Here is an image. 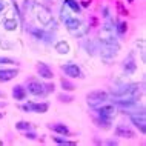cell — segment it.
<instances>
[{
    "label": "cell",
    "mask_w": 146,
    "mask_h": 146,
    "mask_svg": "<svg viewBox=\"0 0 146 146\" xmlns=\"http://www.w3.org/2000/svg\"><path fill=\"white\" fill-rule=\"evenodd\" d=\"M3 8H5V3H3V2H0V11H3Z\"/></svg>",
    "instance_id": "cell-20"
},
{
    "label": "cell",
    "mask_w": 146,
    "mask_h": 146,
    "mask_svg": "<svg viewBox=\"0 0 146 146\" xmlns=\"http://www.w3.org/2000/svg\"><path fill=\"white\" fill-rule=\"evenodd\" d=\"M37 69H38V74L43 77V78H52V71H51L48 66L45 65V63H40V65L37 66Z\"/></svg>",
    "instance_id": "cell-5"
},
{
    "label": "cell",
    "mask_w": 146,
    "mask_h": 146,
    "mask_svg": "<svg viewBox=\"0 0 146 146\" xmlns=\"http://www.w3.org/2000/svg\"><path fill=\"white\" fill-rule=\"evenodd\" d=\"M3 117V112H0V118H2Z\"/></svg>",
    "instance_id": "cell-21"
},
{
    "label": "cell",
    "mask_w": 146,
    "mask_h": 146,
    "mask_svg": "<svg viewBox=\"0 0 146 146\" xmlns=\"http://www.w3.org/2000/svg\"><path fill=\"white\" fill-rule=\"evenodd\" d=\"M106 100H108V94L103 92V91H94V92H91L88 96L89 105L94 106V108H97L98 105H103Z\"/></svg>",
    "instance_id": "cell-1"
},
{
    "label": "cell",
    "mask_w": 146,
    "mask_h": 146,
    "mask_svg": "<svg viewBox=\"0 0 146 146\" xmlns=\"http://www.w3.org/2000/svg\"><path fill=\"white\" fill-rule=\"evenodd\" d=\"M6 28H8V29H14V28H15V22H13V20L6 22Z\"/></svg>",
    "instance_id": "cell-17"
},
{
    "label": "cell",
    "mask_w": 146,
    "mask_h": 146,
    "mask_svg": "<svg viewBox=\"0 0 146 146\" xmlns=\"http://www.w3.org/2000/svg\"><path fill=\"white\" fill-rule=\"evenodd\" d=\"M51 129H54V131H57L60 134H68V128L63 125H51Z\"/></svg>",
    "instance_id": "cell-12"
},
{
    "label": "cell",
    "mask_w": 146,
    "mask_h": 146,
    "mask_svg": "<svg viewBox=\"0 0 146 146\" xmlns=\"http://www.w3.org/2000/svg\"><path fill=\"white\" fill-rule=\"evenodd\" d=\"M26 137H29V139H35V135H34V134H26Z\"/></svg>",
    "instance_id": "cell-19"
},
{
    "label": "cell",
    "mask_w": 146,
    "mask_h": 146,
    "mask_svg": "<svg viewBox=\"0 0 146 146\" xmlns=\"http://www.w3.org/2000/svg\"><path fill=\"white\" fill-rule=\"evenodd\" d=\"M13 96L15 97V100H23L26 97V91L22 88V86H15L13 89Z\"/></svg>",
    "instance_id": "cell-8"
},
{
    "label": "cell",
    "mask_w": 146,
    "mask_h": 146,
    "mask_svg": "<svg viewBox=\"0 0 146 146\" xmlns=\"http://www.w3.org/2000/svg\"><path fill=\"white\" fill-rule=\"evenodd\" d=\"M66 3H68V5L72 8V9L76 11V13H78V9H80V8H78V5H77L76 2H74V0H66Z\"/></svg>",
    "instance_id": "cell-14"
},
{
    "label": "cell",
    "mask_w": 146,
    "mask_h": 146,
    "mask_svg": "<svg viewBox=\"0 0 146 146\" xmlns=\"http://www.w3.org/2000/svg\"><path fill=\"white\" fill-rule=\"evenodd\" d=\"M2 96H3V94H2V92H0V97H2Z\"/></svg>",
    "instance_id": "cell-22"
},
{
    "label": "cell",
    "mask_w": 146,
    "mask_h": 146,
    "mask_svg": "<svg viewBox=\"0 0 146 146\" xmlns=\"http://www.w3.org/2000/svg\"><path fill=\"white\" fill-rule=\"evenodd\" d=\"M17 76V71L14 69H0V82H8Z\"/></svg>",
    "instance_id": "cell-4"
},
{
    "label": "cell",
    "mask_w": 146,
    "mask_h": 146,
    "mask_svg": "<svg viewBox=\"0 0 146 146\" xmlns=\"http://www.w3.org/2000/svg\"><path fill=\"white\" fill-rule=\"evenodd\" d=\"M62 85H63V89H68V91H71V89H74V86L71 85L69 82H65V80H63V82H62Z\"/></svg>",
    "instance_id": "cell-16"
},
{
    "label": "cell",
    "mask_w": 146,
    "mask_h": 146,
    "mask_svg": "<svg viewBox=\"0 0 146 146\" xmlns=\"http://www.w3.org/2000/svg\"><path fill=\"white\" fill-rule=\"evenodd\" d=\"M125 69L128 71V72H134V71H135V63H134V57H132V54L128 57V63L125 65Z\"/></svg>",
    "instance_id": "cell-11"
},
{
    "label": "cell",
    "mask_w": 146,
    "mask_h": 146,
    "mask_svg": "<svg viewBox=\"0 0 146 146\" xmlns=\"http://www.w3.org/2000/svg\"><path fill=\"white\" fill-rule=\"evenodd\" d=\"M56 48H57L58 52H68V45H66V43H63V42L58 43V45L56 46Z\"/></svg>",
    "instance_id": "cell-13"
},
{
    "label": "cell",
    "mask_w": 146,
    "mask_h": 146,
    "mask_svg": "<svg viewBox=\"0 0 146 146\" xmlns=\"http://www.w3.org/2000/svg\"><path fill=\"white\" fill-rule=\"evenodd\" d=\"M117 135H120V137H126V135H128L129 139H131V137H134V132L129 131L128 128H125V126H118V128H117Z\"/></svg>",
    "instance_id": "cell-9"
},
{
    "label": "cell",
    "mask_w": 146,
    "mask_h": 146,
    "mask_svg": "<svg viewBox=\"0 0 146 146\" xmlns=\"http://www.w3.org/2000/svg\"><path fill=\"white\" fill-rule=\"evenodd\" d=\"M28 91L31 94H34V96H43V94L46 92L45 86L42 83H38V82H35V80H31L28 83Z\"/></svg>",
    "instance_id": "cell-2"
},
{
    "label": "cell",
    "mask_w": 146,
    "mask_h": 146,
    "mask_svg": "<svg viewBox=\"0 0 146 146\" xmlns=\"http://www.w3.org/2000/svg\"><path fill=\"white\" fill-rule=\"evenodd\" d=\"M0 63H2V65H3V63H5V65H8V63H14L13 60H11V58H3V57H0Z\"/></svg>",
    "instance_id": "cell-18"
},
{
    "label": "cell",
    "mask_w": 146,
    "mask_h": 146,
    "mask_svg": "<svg viewBox=\"0 0 146 146\" xmlns=\"http://www.w3.org/2000/svg\"><path fill=\"white\" fill-rule=\"evenodd\" d=\"M131 120L134 121V125L137 126V128H140L141 132H145V114H140L139 115H131Z\"/></svg>",
    "instance_id": "cell-6"
},
{
    "label": "cell",
    "mask_w": 146,
    "mask_h": 146,
    "mask_svg": "<svg viewBox=\"0 0 146 146\" xmlns=\"http://www.w3.org/2000/svg\"><path fill=\"white\" fill-rule=\"evenodd\" d=\"M63 71H65L66 76L69 77H82V71L77 65H72V63H68V65L63 66Z\"/></svg>",
    "instance_id": "cell-3"
},
{
    "label": "cell",
    "mask_w": 146,
    "mask_h": 146,
    "mask_svg": "<svg viewBox=\"0 0 146 146\" xmlns=\"http://www.w3.org/2000/svg\"><path fill=\"white\" fill-rule=\"evenodd\" d=\"M98 114H100L103 118H108V120H109V118L114 115V108H112V106H109V105L108 106H102V108L98 109Z\"/></svg>",
    "instance_id": "cell-7"
},
{
    "label": "cell",
    "mask_w": 146,
    "mask_h": 146,
    "mask_svg": "<svg viewBox=\"0 0 146 146\" xmlns=\"http://www.w3.org/2000/svg\"><path fill=\"white\" fill-rule=\"evenodd\" d=\"M15 128H17V129H29V123H26V121H20V123L15 125Z\"/></svg>",
    "instance_id": "cell-15"
},
{
    "label": "cell",
    "mask_w": 146,
    "mask_h": 146,
    "mask_svg": "<svg viewBox=\"0 0 146 146\" xmlns=\"http://www.w3.org/2000/svg\"><path fill=\"white\" fill-rule=\"evenodd\" d=\"M46 109H48V105H46V103H31V111L46 112Z\"/></svg>",
    "instance_id": "cell-10"
}]
</instances>
